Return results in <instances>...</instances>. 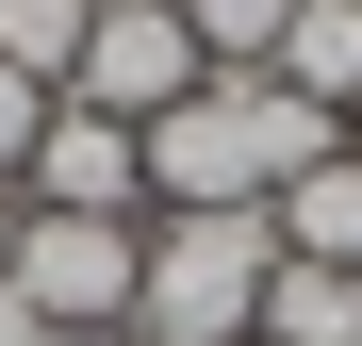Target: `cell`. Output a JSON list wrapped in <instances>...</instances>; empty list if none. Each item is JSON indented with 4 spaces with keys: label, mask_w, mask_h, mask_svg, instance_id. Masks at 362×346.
I'll list each match as a JSON object with an SVG mask.
<instances>
[{
    "label": "cell",
    "mask_w": 362,
    "mask_h": 346,
    "mask_svg": "<svg viewBox=\"0 0 362 346\" xmlns=\"http://www.w3.org/2000/svg\"><path fill=\"white\" fill-rule=\"evenodd\" d=\"M329 149H346V115H313L296 83H198L181 115H148V214H264Z\"/></svg>",
    "instance_id": "obj_1"
},
{
    "label": "cell",
    "mask_w": 362,
    "mask_h": 346,
    "mask_svg": "<svg viewBox=\"0 0 362 346\" xmlns=\"http://www.w3.org/2000/svg\"><path fill=\"white\" fill-rule=\"evenodd\" d=\"M264 280H280V214H148L132 346H264Z\"/></svg>",
    "instance_id": "obj_2"
},
{
    "label": "cell",
    "mask_w": 362,
    "mask_h": 346,
    "mask_svg": "<svg viewBox=\"0 0 362 346\" xmlns=\"http://www.w3.org/2000/svg\"><path fill=\"white\" fill-rule=\"evenodd\" d=\"M132 264H148V214H17L0 297L33 330H132Z\"/></svg>",
    "instance_id": "obj_3"
},
{
    "label": "cell",
    "mask_w": 362,
    "mask_h": 346,
    "mask_svg": "<svg viewBox=\"0 0 362 346\" xmlns=\"http://www.w3.org/2000/svg\"><path fill=\"white\" fill-rule=\"evenodd\" d=\"M198 83H214V67H198V33H181V0H99V33H83V67H66V99L115 115V132L181 115Z\"/></svg>",
    "instance_id": "obj_4"
},
{
    "label": "cell",
    "mask_w": 362,
    "mask_h": 346,
    "mask_svg": "<svg viewBox=\"0 0 362 346\" xmlns=\"http://www.w3.org/2000/svg\"><path fill=\"white\" fill-rule=\"evenodd\" d=\"M17 198H33V214H148V132H115V115L49 99V132H33V165H17Z\"/></svg>",
    "instance_id": "obj_5"
},
{
    "label": "cell",
    "mask_w": 362,
    "mask_h": 346,
    "mask_svg": "<svg viewBox=\"0 0 362 346\" xmlns=\"http://www.w3.org/2000/svg\"><path fill=\"white\" fill-rule=\"evenodd\" d=\"M264 214H280V264H329V280H362V132H346L329 165H296Z\"/></svg>",
    "instance_id": "obj_6"
},
{
    "label": "cell",
    "mask_w": 362,
    "mask_h": 346,
    "mask_svg": "<svg viewBox=\"0 0 362 346\" xmlns=\"http://www.w3.org/2000/svg\"><path fill=\"white\" fill-rule=\"evenodd\" d=\"M181 33H198V67H214V83H264V67H280V33H296V0H181Z\"/></svg>",
    "instance_id": "obj_7"
},
{
    "label": "cell",
    "mask_w": 362,
    "mask_h": 346,
    "mask_svg": "<svg viewBox=\"0 0 362 346\" xmlns=\"http://www.w3.org/2000/svg\"><path fill=\"white\" fill-rule=\"evenodd\" d=\"M264 346H362V280L280 264V280H264Z\"/></svg>",
    "instance_id": "obj_8"
},
{
    "label": "cell",
    "mask_w": 362,
    "mask_h": 346,
    "mask_svg": "<svg viewBox=\"0 0 362 346\" xmlns=\"http://www.w3.org/2000/svg\"><path fill=\"white\" fill-rule=\"evenodd\" d=\"M83 33H99V0H0V67H17V83H49V99H66Z\"/></svg>",
    "instance_id": "obj_9"
},
{
    "label": "cell",
    "mask_w": 362,
    "mask_h": 346,
    "mask_svg": "<svg viewBox=\"0 0 362 346\" xmlns=\"http://www.w3.org/2000/svg\"><path fill=\"white\" fill-rule=\"evenodd\" d=\"M33 132H49V83H17V67H0V182L33 165Z\"/></svg>",
    "instance_id": "obj_10"
},
{
    "label": "cell",
    "mask_w": 362,
    "mask_h": 346,
    "mask_svg": "<svg viewBox=\"0 0 362 346\" xmlns=\"http://www.w3.org/2000/svg\"><path fill=\"white\" fill-rule=\"evenodd\" d=\"M17 346H132V330H17Z\"/></svg>",
    "instance_id": "obj_11"
},
{
    "label": "cell",
    "mask_w": 362,
    "mask_h": 346,
    "mask_svg": "<svg viewBox=\"0 0 362 346\" xmlns=\"http://www.w3.org/2000/svg\"><path fill=\"white\" fill-rule=\"evenodd\" d=\"M17 214H33V198H17V182H0V264H17Z\"/></svg>",
    "instance_id": "obj_12"
}]
</instances>
